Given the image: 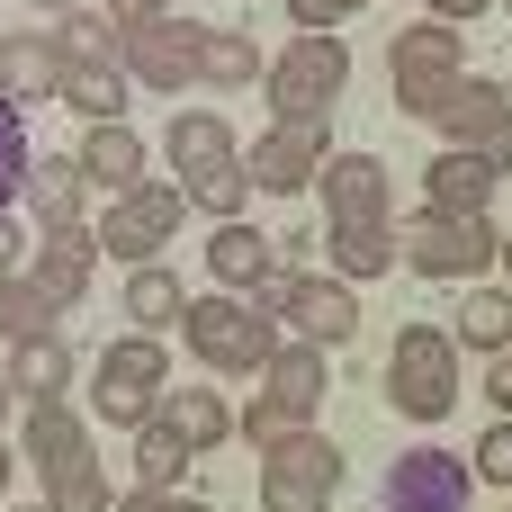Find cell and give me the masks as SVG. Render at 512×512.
<instances>
[{
    "mask_svg": "<svg viewBox=\"0 0 512 512\" xmlns=\"http://www.w3.org/2000/svg\"><path fill=\"white\" fill-rule=\"evenodd\" d=\"M72 369H81V351L45 324V333H18L9 342V396H27V405H45V396H63L72 387Z\"/></svg>",
    "mask_w": 512,
    "mask_h": 512,
    "instance_id": "cell-21",
    "label": "cell"
},
{
    "mask_svg": "<svg viewBox=\"0 0 512 512\" xmlns=\"http://www.w3.org/2000/svg\"><path fill=\"white\" fill-rule=\"evenodd\" d=\"M333 270L360 288V279H387L396 270V216L387 225H333Z\"/></svg>",
    "mask_w": 512,
    "mask_h": 512,
    "instance_id": "cell-30",
    "label": "cell"
},
{
    "mask_svg": "<svg viewBox=\"0 0 512 512\" xmlns=\"http://www.w3.org/2000/svg\"><path fill=\"white\" fill-rule=\"evenodd\" d=\"M126 315H135V333H171V324L189 315V288H180L162 261H135V270H126Z\"/></svg>",
    "mask_w": 512,
    "mask_h": 512,
    "instance_id": "cell-27",
    "label": "cell"
},
{
    "mask_svg": "<svg viewBox=\"0 0 512 512\" xmlns=\"http://www.w3.org/2000/svg\"><path fill=\"white\" fill-rule=\"evenodd\" d=\"M315 189H324V216L333 225H387L396 216V189H387V162L378 153H324V171H315Z\"/></svg>",
    "mask_w": 512,
    "mask_h": 512,
    "instance_id": "cell-15",
    "label": "cell"
},
{
    "mask_svg": "<svg viewBox=\"0 0 512 512\" xmlns=\"http://www.w3.org/2000/svg\"><path fill=\"white\" fill-rule=\"evenodd\" d=\"M495 189H504V171H495L486 153H468V144H441V153L423 162V198H432V207L486 216V207H495Z\"/></svg>",
    "mask_w": 512,
    "mask_h": 512,
    "instance_id": "cell-18",
    "label": "cell"
},
{
    "mask_svg": "<svg viewBox=\"0 0 512 512\" xmlns=\"http://www.w3.org/2000/svg\"><path fill=\"white\" fill-rule=\"evenodd\" d=\"M495 9H512V0H495Z\"/></svg>",
    "mask_w": 512,
    "mask_h": 512,
    "instance_id": "cell-49",
    "label": "cell"
},
{
    "mask_svg": "<svg viewBox=\"0 0 512 512\" xmlns=\"http://www.w3.org/2000/svg\"><path fill=\"white\" fill-rule=\"evenodd\" d=\"M459 351H512V288H495V279H477L468 297H459Z\"/></svg>",
    "mask_w": 512,
    "mask_h": 512,
    "instance_id": "cell-28",
    "label": "cell"
},
{
    "mask_svg": "<svg viewBox=\"0 0 512 512\" xmlns=\"http://www.w3.org/2000/svg\"><path fill=\"white\" fill-rule=\"evenodd\" d=\"M36 9H90V0H36Z\"/></svg>",
    "mask_w": 512,
    "mask_h": 512,
    "instance_id": "cell-45",
    "label": "cell"
},
{
    "mask_svg": "<svg viewBox=\"0 0 512 512\" xmlns=\"http://www.w3.org/2000/svg\"><path fill=\"white\" fill-rule=\"evenodd\" d=\"M189 468H198V450L153 414V423H135V486H189Z\"/></svg>",
    "mask_w": 512,
    "mask_h": 512,
    "instance_id": "cell-31",
    "label": "cell"
},
{
    "mask_svg": "<svg viewBox=\"0 0 512 512\" xmlns=\"http://www.w3.org/2000/svg\"><path fill=\"white\" fill-rule=\"evenodd\" d=\"M27 234H36V225H18V216L0 207V270H27Z\"/></svg>",
    "mask_w": 512,
    "mask_h": 512,
    "instance_id": "cell-40",
    "label": "cell"
},
{
    "mask_svg": "<svg viewBox=\"0 0 512 512\" xmlns=\"http://www.w3.org/2000/svg\"><path fill=\"white\" fill-rule=\"evenodd\" d=\"M261 396H270V405H288L297 423H315V414H324V396H333L324 351H315V342H279V351L261 360Z\"/></svg>",
    "mask_w": 512,
    "mask_h": 512,
    "instance_id": "cell-19",
    "label": "cell"
},
{
    "mask_svg": "<svg viewBox=\"0 0 512 512\" xmlns=\"http://www.w3.org/2000/svg\"><path fill=\"white\" fill-rule=\"evenodd\" d=\"M423 126H441V144H468V153H486V162L512 180V90H504V81H486V72H459V81L432 99V117H423Z\"/></svg>",
    "mask_w": 512,
    "mask_h": 512,
    "instance_id": "cell-12",
    "label": "cell"
},
{
    "mask_svg": "<svg viewBox=\"0 0 512 512\" xmlns=\"http://www.w3.org/2000/svg\"><path fill=\"white\" fill-rule=\"evenodd\" d=\"M63 315V297L36 279V270H0V351L18 342V333H45Z\"/></svg>",
    "mask_w": 512,
    "mask_h": 512,
    "instance_id": "cell-29",
    "label": "cell"
},
{
    "mask_svg": "<svg viewBox=\"0 0 512 512\" xmlns=\"http://www.w3.org/2000/svg\"><path fill=\"white\" fill-rule=\"evenodd\" d=\"M342 81H351V45H342V27H297V36L261 63V99H270V117H333Z\"/></svg>",
    "mask_w": 512,
    "mask_h": 512,
    "instance_id": "cell-4",
    "label": "cell"
},
{
    "mask_svg": "<svg viewBox=\"0 0 512 512\" xmlns=\"http://www.w3.org/2000/svg\"><path fill=\"white\" fill-rule=\"evenodd\" d=\"M117 27H144V18H162V9H180V0H99Z\"/></svg>",
    "mask_w": 512,
    "mask_h": 512,
    "instance_id": "cell-41",
    "label": "cell"
},
{
    "mask_svg": "<svg viewBox=\"0 0 512 512\" xmlns=\"http://www.w3.org/2000/svg\"><path fill=\"white\" fill-rule=\"evenodd\" d=\"M180 225H189V189H180V180H135V189L108 198V216H99L90 234H99V252H117V261L135 270V261H162V243H171Z\"/></svg>",
    "mask_w": 512,
    "mask_h": 512,
    "instance_id": "cell-10",
    "label": "cell"
},
{
    "mask_svg": "<svg viewBox=\"0 0 512 512\" xmlns=\"http://www.w3.org/2000/svg\"><path fill=\"white\" fill-rule=\"evenodd\" d=\"M423 9H432V18H450V27H468V18H477V9H495V0H423Z\"/></svg>",
    "mask_w": 512,
    "mask_h": 512,
    "instance_id": "cell-43",
    "label": "cell"
},
{
    "mask_svg": "<svg viewBox=\"0 0 512 512\" xmlns=\"http://www.w3.org/2000/svg\"><path fill=\"white\" fill-rule=\"evenodd\" d=\"M279 270V252L261 243V225H243V216H225L216 234H207V279L225 288V297H261V279Z\"/></svg>",
    "mask_w": 512,
    "mask_h": 512,
    "instance_id": "cell-20",
    "label": "cell"
},
{
    "mask_svg": "<svg viewBox=\"0 0 512 512\" xmlns=\"http://www.w3.org/2000/svg\"><path fill=\"white\" fill-rule=\"evenodd\" d=\"M180 333H189V360L198 369H261L270 351H279V315L270 306H252V297H189V315H180Z\"/></svg>",
    "mask_w": 512,
    "mask_h": 512,
    "instance_id": "cell-6",
    "label": "cell"
},
{
    "mask_svg": "<svg viewBox=\"0 0 512 512\" xmlns=\"http://www.w3.org/2000/svg\"><path fill=\"white\" fill-rule=\"evenodd\" d=\"M468 495H477L468 459H450V450H432V441L396 450L387 477H378V504L387 512H468Z\"/></svg>",
    "mask_w": 512,
    "mask_h": 512,
    "instance_id": "cell-14",
    "label": "cell"
},
{
    "mask_svg": "<svg viewBox=\"0 0 512 512\" xmlns=\"http://www.w3.org/2000/svg\"><path fill=\"white\" fill-rule=\"evenodd\" d=\"M387 72H396V108H405V117H432V99L468 72V36H459L450 18H414V27H396Z\"/></svg>",
    "mask_w": 512,
    "mask_h": 512,
    "instance_id": "cell-11",
    "label": "cell"
},
{
    "mask_svg": "<svg viewBox=\"0 0 512 512\" xmlns=\"http://www.w3.org/2000/svg\"><path fill=\"white\" fill-rule=\"evenodd\" d=\"M54 99H63L81 126H108V117H126L135 81H126V63H72V54H63V81H54Z\"/></svg>",
    "mask_w": 512,
    "mask_h": 512,
    "instance_id": "cell-22",
    "label": "cell"
},
{
    "mask_svg": "<svg viewBox=\"0 0 512 512\" xmlns=\"http://www.w3.org/2000/svg\"><path fill=\"white\" fill-rule=\"evenodd\" d=\"M45 477V512H117V495H108V468H99V450L81 441V450H63L54 468H36Z\"/></svg>",
    "mask_w": 512,
    "mask_h": 512,
    "instance_id": "cell-25",
    "label": "cell"
},
{
    "mask_svg": "<svg viewBox=\"0 0 512 512\" xmlns=\"http://www.w3.org/2000/svg\"><path fill=\"white\" fill-rule=\"evenodd\" d=\"M324 153H333V126L324 117H270V135L243 144V180L261 198H297V189H315Z\"/></svg>",
    "mask_w": 512,
    "mask_h": 512,
    "instance_id": "cell-13",
    "label": "cell"
},
{
    "mask_svg": "<svg viewBox=\"0 0 512 512\" xmlns=\"http://www.w3.org/2000/svg\"><path fill=\"white\" fill-rule=\"evenodd\" d=\"M396 261H405L414 279H459V288H477V279H495V261H504V225L423 198L414 216H396Z\"/></svg>",
    "mask_w": 512,
    "mask_h": 512,
    "instance_id": "cell-1",
    "label": "cell"
},
{
    "mask_svg": "<svg viewBox=\"0 0 512 512\" xmlns=\"http://www.w3.org/2000/svg\"><path fill=\"white\" fill-rule=\"evenodd\" d=\"M27 270H36L63 306H81V297H90V279H99V234H90V225H36Z\"/></svg>",
    "mask_w": 512,
    "mask_h": 512,
    "instance_id": "cell-17",
    "label": "cell"
},
{
    "mask_svg": "<svg viewBox=\"0 0 512 512\" xmlns=\"http://www.w3.org/2000/svg\"><path fill=\"white\" fill-rule=\"evenodd\" d=\"M495 270H512V234H504V261H495ZM504 288H512V279H504Z\"/></svg>",
    "mask_w": 512,
    "mask_h": 512,
    "instance_id": "cell-47",
    "label": "cell"
},
{
    "mask_svg": "<svg viewBox=\"0 0 512 512\" xmlns=\"http://www.w3.org/2000/svg\"><path fill=\"white\" fill-rule=\"evenodd\" d=\"M117 512H216V504L189 486H135V495H117Z\"/></svg>",
    "mask_w": 512,
    "mask_h": 512,
    "instance_id": "cell-38",
    "label": "cell"
},
{
    "mask_svg": "<svg viewBox=\"0 0 512 512\" xmlns=\"http://www.w3.org/2000/svg\"><path fill=\"white\" fill-rule=\"evenodd\" d=\"M369 0H288V18L297 27H342V18H360Z\"/></svg>",
    "mask_w": 512,
    "mask_h": 512,
    "instance_id": "cell-39",
    "label": "cell"
},
{
    "mask_svg": "<svg viewBox=\"0 0 512 512\" xmlns=\"http://www.w3.org/2000/svg\"><path fill=\"white\" fill-rule=\"evenodd\" d=\"M0 432H9V378H0Z\"/></svg>",
    "mask_w": 512,
    "mask_h": 512,
    "instance_id": "cell-44",
    "label": "cell"
},
{
    "mask_svg": "<svg viewBox=\"0 0 512 512\" xmlns=\"http://www.w3.org/2000/svg\"><path fill=\"white\" fill-rule=\"evenodd\" d=\"M27 162H36V144H27V117H18V99L0 90V207H18V189H27Z\"/></svg>",
    "mask_w": 512,
    "mask_h": 512,
    "instance_id": "cell-35",
    "label": "cell"
},
{
    "mask_svg": "<svg viewBox=\"0 0 512 512\" xmlns=\"http://www.w3.org/2000/svg\"><path fill=\"white\" fill-rule=\"evenodd\" d=\"M333 495H342V441H324L315 423L261 450V512H333Z\"/></svg>",
    "mask_w": 512,
    "mask_h": 512,
    "instance_id": "cell-8",
    "label": "cell"
},
{
    "mask_svg": "<svg viewBox=\"0 0 512 512\" xmlns=\"http://www.w3.org/2000/svg\"><path fill=\"white\" fill-rule=\"evenodd\" d=\"M468 477H477V486H504V495H512V414H495V423L477 432V459H468Z\"/></svg>",
    "mask_w": 512,
    "mask_h": 512,
    "instance_id": "cell-36",
    "label": "cell"
},
{
    "mask_svg": "<svg viewBox=\"0 0 512 512\" xmlns=\"http://www.w3.org/2000/svg\"><path fill=\"white\" fill-rule=\"evenodd\" d=\"M18 450H27V468H54L63 450H81V414H72L63 396L27 405V423H18Z\"/></svg>",
    "mask_w": 512,
    "mask_h": 512,
    "instance_id": "cell-32",
    "label": "cell"
},
{
    "mask_svg": "<svg viewBox=\"0 0 512 512\" xmlns=\"http://www.w3.org/2000/svg\"><path fill=\"white\" fill-rule=\"evenodd\" d=\"M72 162H81V180H90V189H108V198H117V189H135V180H153V144H144L126 117L81 126V153H72Z\"/></svg>",
    "mask_w": 512,
    "mask_h": 512,
    "instance_id": "cell-16",
    "label": "cell"
},
{
    "mask_svg": "<svg viewBox=\"0 0 512 512\" xmlns=\"http://www.w3.org/2000/svg\"><path fill=\"white\" fill-rule=\"evenodd\" d=\"M387 405L405 423H450V405H459V333L405 324L387 342Z\"/></svg>",
    "mask_w": 512,
    "mask_h": 512,
    "instance_id": "cell-5",
    "label": "cell"
},
{
    "mask_svg": "<svg viewBox=\"0 0 512 512\" xmlns=\"http://www.w3.org/2000/svg\"><path fill=\"white\" fill-rule=\"evenodd\" d=\"M54 81H63V45H54V36H0V90H9L18 108L54 99Z\"/></svg>",
    "mask_w": 512,
    "mask_h": 512,
    "instance_id": "cell-26",
    "label": "cell"
},
{
    "mask_svg": "<svg viewBox=\"0 0 512 512\" xmlns=\"http://www.w3.org/2000/svg\"><path fill=\"white\" fill-rule=\"evenodd\" d=\"M486 396H495V414H512V351H495V369H486Z\"/></svg>",
    "mask_w": 512,
    "mask_h": 512,
    "instance_id": "cell-42",
    "label": "cell"
},
{
    "mask_svg": "<svg viewBox=\"0 0 512 512\" xmlns=\"http://www.w3.org/2000/svg\"><path fill=\"white\" fill-rule=\"evenodd\" d=\"M162 387H171V360H162V333H126V342H108V351L90 360V414H99V423H117V432L153 423Z\"/></svg>",
    "mask_w": 512,
    "mask_h": 512,
    "instance_id": "cell-7",
    "label": "cell"
},
{
    "mask_svg": "<svg viewBox=\"0 0 512 512\" xmlns=\"http://www.w3.org/2000/svg\"><path fill=\"white\" fill-rule=\"evenodd\" d=\"M252 306H270V315L288 324V342H315V351H342V342L360 333V288H351L342 270L279 261V270L261 279V297H252Z\"/></svg>",
    "mask_w": 512,
    "mask_h": 512,
    "instance_id": "cell-3",
    "label": "cell"
},
{
    "mask_svg": "<svg viewBox=\"0 0 512 512\" xmlns=\"http://www.w3.org/2000/svg\"><path fill=\"white\" fill-rule=\"evenodd\" d=\"M81 189H90V180H81V162H72V153H36V162H27L18 207H27L36 225H81Z\"/></svg>",
    "mask_w": 512,
    "mask_h": 512,
    "instance_id": "cell-24",
    "label": "cell"
},
{
    "mask_svg": "<svg viewBox=\"0 0 512 512\" xmlns=\"http://www.w3.org/2000/svg\"><path fill=\"white\" fill-rule=\"evenodd\" d=\"M0 495H9V441H0Z\"/></svg>",
    "mask_w": 512,
    "mask_h": 512,
    "instance_id": "cell-46",
    "label": "cell"
},
{
    "mask_svg": "<svg viewBox=\"0 0 512 512\" xmlns=\"http://www.w3.org/2000/svg\"><path fill=\"white\" fill-rule=\"evenodd\" d=\"M9 512H45V504H9Z\"/></svg>",
    "mask_w": 512,
    "mask_h": 512,
    "instance_id": "cell-48",
    "label": "cell"
},
{
    "mask_svg": "<svg viewBox=\"0 0 512 512\" xmlns=\"http://www.w3.org/2000/svg\"><path fill=\"white\" fill-rule=\"evenodd\" d=\"M153 414H162L198 459L234 441V405H225V387H162V405H153Z\"/></svg>",
    "mask_w": 512,
    "mask_h": 512,
    "instance_id": "cell-23",
    "label": "cell"
},
{
    "mask_svg": "<svg viewBox=\"0 0 512 512\" xmlns=\"http://www.w3.org/2000/svg\"><path fill=\"white\" fill-rule=\"evenodd\" d=\"M117 63H126L135 90H189L207 72V27L189 9H162L144 27H117Z\"/></svg>",
    "mask_w": 512,
    "mask_h": 512,
    "instance_id": "cell-9",
    "label": "cell"
},
{
    "mask_svg": "<svg viewBox=\"0 0 512 512\" xmlns=\"http://www.w3.org/2000/svg\"><path fill=\"white\" fill-rule=\"evenodd\" d=\"M297 432V414L288 405H270V396H252V405H234V441H252V450H270V441H288Z\"/></svg>",
    "mask_w": 512,
    "mask_h": 512,
    "instance_id": "cell-37",
    "label": "cell"
},
{
    "mask_svg": "<svg viewBox=\"0 0 512 512\" xmlns=\"http://www.w3.org/2000/svg\"><path fill=\"white\" fill-rule=\"evenodd\" d=\"M162 153H171V180L189 189V207H207L216 225L243 216L252 180H243V144H234V126H225L216 108H180L171 135H162Z\"/></svg>",
    "mask_w": 512,
    "mask_h": 512,
    "instance_id": "cell-2",
    "label": "cell"
},
{
    "mask_svg": "<svg viewBox=\"0 0 512 512\" xmlns=\"http://www.w3.org/2000/svg\"><path fill=\"white\" fill-rule=\"evenodd\" d=\"M54 45L72 54V63H117V18L90 0V9H63V27H54Z\"/></svg>",
    "mask_w": 512,
    "mask_h": 512,
    "instance_id": "cell-33",
    "label": "cell"
},
{
    "mask_svg": "<svg viewBox=\"0 0 512 512\" xmlns=\"http://www.w3.org/2000/svg\"><path fill=\"white\" fill-rule=\"evenodd\" d=\"M261 63H270V54H261L243 27H207V72H198V81H225V90H243V81H261Z\"/></svg>",
    "mask_w": 512,
    "mask_h": 512,
    "instance_id": "cell-34",
    "label": "cell"
}]
</instances>
